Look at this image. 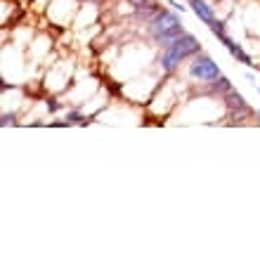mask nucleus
I'll return each mask as SVG.
<instances>
[{"mask_svg": "<svg viewBox=\"0 0 260 260\" xmlns=\"http://www.w3.org/2000/svg\"><path fill=\"white\" fill-rule=\"evenodd\" d=\"M199 52H201V43L192 34H185L180 36L178 41H173L171 45H166L161 57H158V64H161L166 74H173L180 67V62H185L189 57H197Z\"/></svg>", "mask_w": 260, "mask_h": 260, "instance_id": "obj_1", "label": "nucleus"}, {"mask_svg": "<svg viewBox=\"0 0 260 260\" xmlns=\"http://www.w3.org/2000/svg\"><path fill=\"white\" fill-rule=\"evenodd\" d=\"M189 76L197 78V81H201V83H211V81H215V78H220L222 74H220L218 64L213 62L211 57L199 52V55L194 57V62L189 64Z\"/></svg>", "mask_w": 260, "mask_h": 260, "instance_id": "obj_2", "label": "nucleus"}, {"mask_svg": "<svg viewBox=\"0 0 260 260\" xmlns=\"http://www.w3.org/2000/svg\"><path fill=\"white\" fill-rule=\"evenodd\" d=\"M175 26H180L178 17H175L173 12H168V10H158V14L151 19V24H149V34L158 41L161 36H166L168 31H173Z\"/></svg>", "mask_w": 260, "mask_h": 260, "instance_id": "obj_3", "label": "nucleus"}, {"mask_svg": "<svg viewBox=\"0 0 260 260\" xmlns=\"http://www.w3.org/2000/svg\"><path fill=\"white\" fill-rule=\"evenodd\" d=\"M130 3H133V7H135L137 17H142L144 21H151L158 14V5L154 3V0H130Z\"/></svg>", "mask_w": 260, "mask_h": 260, "instance_id": "obj_4", "label": "nucleus"}, {"mask_svg": "<svg viewBox=\"0 0 260 260\" xmlns=\"http://www.w3.org/2000/svg\"><path fill=\"white\" fill-rule=\"evenodd\" d=\"M222 45H225L227 48V52H230V55L234 57V59H237V62H241V64H246V67H253L255 62H251V55H246V52H244V50H241V45L239 43H234L232 38H230V36H225V38H222Z\"/></svg>", "mask_w": 260, "mask_h": 260, "instance_id": "obj_5", "label": "nucleus"}, {"mask_svg": "<svg viewBox=\"0 0 260 260\" xmlns=\"http://www.w3.org/2000/svg\"><path fill=\"white\" fill-rule=\"evenodd\" d=\"M189 5H192L194 14H197L204 24H211V21L215 19V14H213L211 5H206V0H189Z\"/></svg>", "mask_w": 260, "mask_h": 260, "instance_id": "obj_6", "label": "nucleus"}, {"mask_svg": "<svg viewBox=\"0 0 260 260\" xmlns=\"http://www.w3.org/2000/svg\"><path fill=\"white\" fill-rule=\"evenodd\" d=\"M225 107L230 111H234V109H239V111H248V104H246V100L237 92V90H230V92H225Z\"/></svg>", "mask_w": 260, "mask_h": 260, "instance_id": "obj_7", "label": "nucleus"}, {"mask_svg": "<svg viewBox=\"0 0 260 260\" xmlns=\"http://www.w3.org/2000/svg\"><path fill=\"white\" fill-rule=\"evenodd\" d=\"M187 34V31H185V28H182V24H180V26H175V28H173V31H168V34H166V36H161V38H158V45H161V48H166V45H171V43L173 41H178V38H180V36H185Z\"/></svg>", "mask_w": 260, "mask_h": 260, "instance_id": "obj_8", "label": "nucleus"}, {"mask_svg": "<svg viewBox=\"0 0 260 260\" xmlns=\"http://www.w3.org/2000/svg\"><path fill=\"white\" fill-rule=\"evenodd\" d=\"M208 85H211V92H222V95L232 90V83H230V78H225V76H220V78L211 81Z\"/></svg>", "mask_w": 260, "mask_h": 260, "instance_id": "obj_9", "label": "nucleus"}, {"mask_svg": "<svg viewBox=\"0 0 260 260\" xmlns=\"http://www.w3.org/2000/svg\"><path fill=\"white\" fill-rule=\"evenodd\" d=\"M208 28H211L213 34L218 36L220 41H222V38H225V36H227V26H225V21H218V19H213L211 24H208Z\"/></svg>", "mask_w": 260, "mask_h": 260, "instance_id": "obj_10", "label": "nucleus"}, {"mask_svg": "<svg viewBox=\"0 0 260 260\" xmlns=\"http://www.w3.org/2000/svg\"><path fill=\"white\" fill-rule=\"evenodd\" d=\"M0 125H14V114H3V121Z\"/></svg>", "mask_w": 260, "mask_h": 260, "instance_id": "obj_11", "label": "nucleus"}, {"mask_svg": "<svg viewBox=\"0 0 260 260\" xmlns=\"http://www.w3.org/2000/svg\"><path fill=\"white\" fill-rule=\"evenodd\" d=\"M67 118H69V121H67V123H81V114H76V111H71V114H67Z\"/></svg>", "mask_w": 260, "mask_h": 260, "instance_id": "obj_12", "label": "nucleus"}]
</instances>
